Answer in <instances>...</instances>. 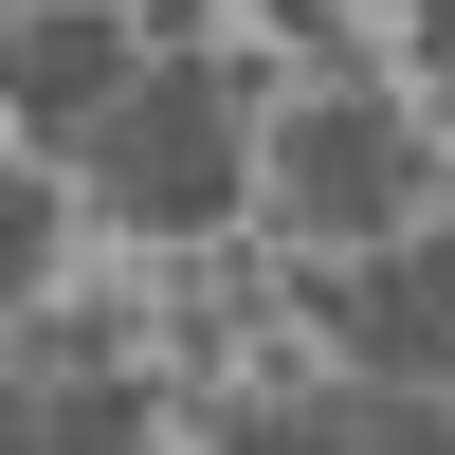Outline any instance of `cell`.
Wrapping results in <instances>:
<instances>
[{"instance_id":"obj_1","label":"cell","mask_w":455,"mask_h":455,"mask_svg":"<svg viewBox=\"0 0 455 455\" xmlns=\"http://www.w3.org/2000/svg\"><path fill=\"white\" fill-rule=\"evenodd\" d=\"M92 164H109V201H128L146 237H201V219H237L255 146H237V109H219L201 73H146V92L92 128Z\"/></svg>"},{"instance_id":"obj_2","label":"cell","mask_w":455,"mask_h":455,"mask_svg":"<svg viewBox=\"0 0 455 455\" xmlns=\"http://www.w3.org/2000/svg\"><path fill=\"white\" fill-rule=\"evenodd\" d=\"M274 201H291V237H328V255L401 237V219H419V128H401V109H291L274 128Z\"/></svg>"},{"instance_id":"obj_3","label":"cell","mask_w":455,"mask_h":455,"mask_svg":"<svg viewBox=\"0 0 455 455\" xmlns=\"http://www.w3.org/2000/svg\"><path fill=\"white\" fill-rule=\"evenodd\" d=\"M0 92H19V128H109V109L146 92L128 36L92 19V0H55V19H19V55H0Z\"/></svg>"},{"instance_id":"obj_4","label":"cell","mask_w":455,"mask_h":455,"mask_svg":"<svg viewBox=\"0 0 455 455\" xmlns=\"http://www.w3.org/2000/svg\"><path fill=\"white\" fill-rule=\"evenodd\" d=\"M0 274H19V291L55 274V201H36V182H0Z\"/></svg>"},{"instance_id":"obj_5","label":"cell","mask_w":455,"mask_h":455,"mask_svg":"<svg viewBox=\"0 0 455 455\" xmlns=\"http://www.w3.org/2000/svg\"><path fill=\"white\" fill-rule=\"evenodd\" d=\"M401 291H419V310L455 328V237H401Z\"/></svg>"},{"instance_id":"obj_6","label":"cell","mask_w":455,"mask_h":455,"mask_svg":"<svg viewBox=\"0 0 455 455\" xmlns=\"http://www.w3.org/2000/svg\"><path fill=\"white\" fill-rule=\"evenodd\" d=\"M419 55H437V73H455V0H419Z\"/></svg>"}]
</instances>
